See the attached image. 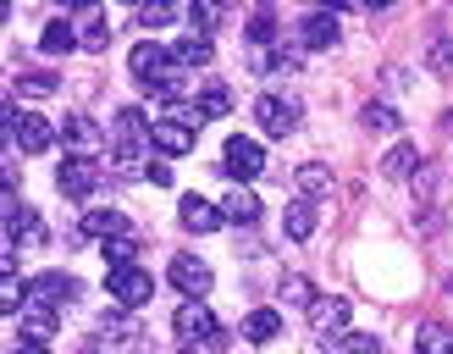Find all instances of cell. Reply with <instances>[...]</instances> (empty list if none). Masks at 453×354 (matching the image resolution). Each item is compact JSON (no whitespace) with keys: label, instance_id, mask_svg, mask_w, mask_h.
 <instances>
[{"label":"cell","instance_id":"obj_39","mask_svg":"<svg viewBox=\"0 0 453 354\" xmlns=\"http://www.w3.org/2000/svg\"><path fill=\"white\" fill-rule=\"evenodd\" d=\"M365 6H376V12H388V6H393V0H365Z\"/></svg>","mask_w":453,"mask_h":354},{"label":"cell","instance_id":"obj_17","mask_svg":"<svg viewBox=\"0 0 453 354\" xmlns=\"http://www.w3.org/2000/svg\"><path fill=\"white\" fill-rule=\"evenodd\" d=\"M39 50H44V56H66V50H83V39H78L73 22H50V28H44V39H39Z\"/></svg>","mask_w":453,"mask_h":354},{"label":"cell","instance_id":"obj_34","mask_svg":"<svg viewBox=\"0 0 453 354\" xmlns=\"http://www.w3.org/2000/svg\"><path fill=\"white\" fill-rule=\"evenodd\" d=\"M337 349H343V354H376V338H365V332H343Z\"/></svg>","mask_w":453,"mask_h":354},{"label":"cell","instance_id":"obj_33","mask_svg":"<svg viewBox=\"0 0 453 354\" xmlns=\"http://www.w3.org/2000/svg\"><path fill=\"white\" fill-rule=\"evenodd\" d=\"M199 105H205V117H226V111H233V88H226V83H205Z\"/></svg>","mask_w":453,"mask_h":354},{"label":"cell","instance_id":"obj_10","mask_svg":"<svg viewBox=\"0 0 453 354\" xmlns=\"http://www.w3.org/2000/svg\"><path fill=\"white\" fill-rule=\"evenodd\" d=\"M177 221H183L188 233H216L221 221H226V211H221V205H211V199H199V194H188L183 205H177Z\"/></svg>","mask_w":453,"mask_h":354},{"label":"cell","instance_id":"obj_36","mask_svg":"<svg viewBox=\"0 0 453 354\" xmlns=\"http://www.w3.org/2000/svg\"><path fill=\"white\" fill-rule=\"evenodd\" d=\"M432 66H437V73H453V44H448V39L432 44Z\"/></svg>","mask_w":453,"mask_h":354},{"label":"cell","instance_id":"obj_1","mask_svg":"<svg viewBox=\"0 0 453 354\" xmlns=\"http://www.w3.org/2000/svg\"><path fill=\"white\" fill-rule=\"evenodd\" d=\"M105 294L111 299H117L122 310H139V304H150L155 299V277L144 272V266H111V272H105Z\"/></svg>","mask_w":453,"mask_h":354},{"label":"cell","instance_id":"obj_19","mask_svg":"<svg viewBox=\"0 0 453 354\" xmlns=\"http://www.w3.org/2000/svg\"><path fill=\"white\" fill-rule=\"evenodd\" d=\"M315 299H321V294H315V282H310L304 272H288V277H282V304H288V310H310Z\"/></svg>","mask_w":453,"mask_h":354},{"label":"cell","instance_id":"obj_15","mask_svg":"<svg viewBox=\"0 0 453 354\" xmlns=\"http://www.w3.org/2000/svg\"><path fill=\"white\" fill-rule=\"evenodd\" d=\"M310 327L315 332H343L349 327V299H315L310 304Z\"/></svg>","mask_w":453,"mask_h":354},{"label":"cell","instance_id":"obj_41","mask_svg":"<svg viewBox=\"0 0 453 354\" xmlns=\"http://www.w3.org/2000/svg\"><path fill=\"white\" fill-rule=\"evenodd\" d=\"M61 6H78V0H61Z\"/></svg>","mask_w":453,"mask_h":354},{"label":"cell","instance_id":"obj_3","mask_svg":"<svg viewBox=\"0 0 453 354\" xmlns=\"http://www.w3.org/2000/svg\"><path fill=\"white\" fill-rule=\"evenodd\" d=\"M100 189V161H88V155L78 150L73 161H61V172H56V194H66V199H88Z\"/></svg>","mask_w":453,"mask_h":354},{"label":"cell","instance_id":"obj_7","mask_svg":"<svg viewBox=\"0 0 453 354\" xmlns=\"http://www.w3.org/2000/svg\"><path fill=\"white\" fill-rule=\"evenodd\" d=\"M221 161H226V172H233V177H260L265 150H260L255 139H243V133H233V139H226V150H221Z\"/></svg>","mask_w":453,"mask_h":354},{"label":"cell","instance_id":"obj_8","mask_svg":"<svg viewBox=\"0 0 453 354\" xmlns=\"http://www.w3.org/2000/svg\"><path fill=\"white\" fill-rule=\"evenodd\" d=\"M172 327H177V338H183V343H194V349H199V343H205L211 332H216V316H211V310L199 304V299H188V304L172 316Z\"/></svg>","mask_w":453,"mask_h":354},{"label":"cell","instance_id":"obj_23","mask_svg":"<svg viewBox=\"0 0 453 354\" xmlns=\"http://www.w3.org/2000/svg\"><path fill=\"white\" fill-rule=\"evenodd\" d=\"M410 172H420V150L415 144H393L388 161H381V177H393V183H398V177H410Z\"/></svg>","mask_w":453,"mask_h":354},{"label":"cell","instance_id":"obj_11","mask_svg":"<svg viewBox=\"0 0 453 354\" xmlns=\"http://www.w3.org/2000/svg\"><path fill=\"white\" fill-rule=\"evenodd\" d=\"M73 294H78V282H73V277H61V272H44V277L28 282V304H50V310H61Z\"/></svg>","mask_w":453,"mask_h":354},{"label":"cell","instance_id":"obj_16","mask_svg":"<svg viewBox=\"0 0 453 354\" xmlns=\"http://www.w3.org/2000/svg\"><path fill=\"white\" fill-rule=\"evenodd\" d=\"M282 332V310H249L243 316V338L249 343H271Z\"/></svg>","mask_w":453,"mask_h":354},{"label":"cell","instance_id":"obj_6","mask_svg":"<svg viewBox=\"0 0 453 354\" xmlns=\"http://www.w3.org/2000/svg\"><path fill=\"white\" fill-rule=\"evenodd\" d=\"M194 139H199V133H194L188 122H177V117H161V122L150 127V144L161 150L166 161H177V155H194Z\"/></svg>","mask_w":453,"mask_h":354},{"label":"cell","instance_id":"obj_38","mask_svg":"<svg viewBox=\"0 0 453 354\" xmlns=\"http://www.w3.org/2000/svg\"><path fill=\"white\" fill-rule=\"evenodd\" d=\"M332 12H354V6H365V0H326Z\"/></svg>","mask_w":453,"mask_h":354},{"label":"cell","instance_id":"obj_2","mask_svg":"<svg viewBox=\"0 0 453 354\" xmlns=\"http://www.w3.org/2000/svg\"><path fill=\"white\" fill-rule=\"evenodd\" d=\"M127 66H133V78H139V83L150 88V83H161V78H172V66H183V61H177V50H166V44H155V39H144V44H133V56H127Z\"/></svg>","mask_w":453,"mask_h":354},{"label":"cell","instance_id":"obj_5","mask_svg":"<svg viewBox=\"0 0 453 354\" xmlns=\"http://www.w3.org/2000/svg\"><path fill=\"white\" fill-rule=\"evenodd\" d=\"M211 282H216V272L199 255H177L172 260V288L177 294H188V299H205L211 294Z\"/></svg>","mask_w":453,"mask_h":354},{"label":"cell","instance_id":"obj_22","mask_svg":"<svg viewBox=\"0 0 453 354\" xmlns=\"http://www.w3.org/2000/svg\"><path fill=\"white\" fill-rule=\"evenodd\" d=\"M100 243H105V266H127V260H139V233H133V227L111 233V238H100Z\"/></svg>","mask_w":453,"mask_h":354},{"label":"cell","instance_id":"obj_35","mask_svg":"<svg viewBox=\"0 0 453 354\" xmlns=\"http://www.w3.org/2000/svg\"><path fill=\"white\" fill-rule=\"evenodd\" d=\"M271 34H277V22H271V12H260L255 22H249V39H255V44H265Z\"/></svg>","mask_w":453,"mask_h":354},{"label":"cell","instance_id":"obj_13","mask_svg":"<svg viewBox=\"0 0 453 354\" xmlns=\"http://www.w3.org/2000/svg\"><path fill=\"white\" fill-rule=\"evenodd\" d=\"M12 139H17L22 150H28V155H44V150L56 144V127L44 122V117H17V127H12Z\"/></svg>","mask_w":453,"mask_h":354},{"label":"cell","instance_id":"obj_14","mask_svg":"<svg viewBox=\"0 0 453 354\" xmlns=\"http://www.w3.org/2000/svg\"><path fill=\"white\" fill-rule=\"evenodd\" d=\"M221 211H226V221H238V227H243V221L260 216V194L243 189V183H233V189H226V199H221Z\"/></svg>","mask_w":453,"mask_h":354},{"label":"cell","instance_id":"obj_40","mask_svg":"<svg viewBox=\"0 0 453 354\" xmlns=\"http://www.w3.org/2000/svg\"><path fill=\"white\" fill-rule=\"evenodd\" d=\"M127 6H144V0H127Z\"/></svg>","mask_w":453,"mask_h":354},{"label":"cell","instance_id":"obj_31","mask_svg":"<svg viewBox=\"0 0 453 354\" xmlns=\"http://www.w3.org/2000/svg\"><path fill=\"white\" fill-rule=\"evenodd\" d=\"M359 122L376 127V133H398V111L381 105V100H365V111H359Z\"/></svg>","mask_w":453,"mask_h":354},{"label":"cell","instance_id":"obj_9","mask_svg":"<svg viewBox=\"0 0 453 354\" xmlns=\"http://www.w3.org/2000/svg\"><path fill=\"white\" fill-rule=\"evenodd\" d=\"M73 28H78V39H83V50H105V44H111L105 12L95 6V0H78V12H73Z\"/></svg>","mask_w":453,"mask_h":354},{"label":"cell","instance_id":"obj_12","mask_svg":"<svg viewBox=\"0 0 453 354\" xmlns=\"http://www.w3.org/2000/svg\"><path fill=\"white\" fill-rule=\"evenodd\" d=\"M299 39L310 44V50H332V44L343 39V28H337V17H332V12H310V17L299 22Z\"/></svg>","mask_w":453,"mask_h":354},{"label":"cell","instance_id":"obj_18","mask_svg":"<svg viewBox=\"0 0 453 354\" xmlns=\"http://www.w3.org/2000/svg\"><path fill=\"white\" fill-rule=\"evenodd\" d=\"M282 227H288V238H299V243L315 233V205H310V194H304V199H293V205L282 211Z\"/></svg>","mask_w":453,"mask_h":354},{"label":"cell","instance_id":"obj_29","mask_svg":"<svg viewBox=\"0 0 453 354\" xmlns=\"http://www.w3.org/2000/svg\"><path fill=\"white\" fill-rule=\"evenodd\" d=\"M415 349H426V354H453V332L437 327V321H426V327L415 332Z\"/></svg>","mask_w":453,"mask_h":354},{"label":"cell","instance_id":"obj_25","mask_svg":"<svg viewBox=\"0 0 453 354\" xmlns=\"http://www.w3.org/2000/svg\"><path fill=\"white\" fill-rule=\"evenodd\" d=\"M6 221H12V227H6L12 238H22V243H44V221H39V211L22 205V211H12Z\"/></svg>","mask_w":453,"mask_h":354},{"label":"cell","instance_id":"obj_28","mask_svg":"<svg viewBox=\"0 0 453 354\" xmlns=\"http://www.w3.org/2000/svg\"><path fill=\"white\" fill-rule=\"evenodd\" d=\"M17 95H28V100H44V95H56L61 88V78H50V73H17Z\"/></svg>","mask_w":453,"mask_h":354},{"label":"cell","instance_id":"obj_4","mask_svg":"<svg viewBox=\"0 0 453 354\" xmlns=\"http://www.w3.org/2000/svg\"><path fill=\"white\" fill-rule=\"evenodd\" d=\"M255 117H260V127L271 133V139H288V133L299 127V105H293L288 95H260L255 100Z\"/></svg>","mask_w":453,"mask_h":354},{"label":"cell","instance_id":"obj_20","mask_svg":"<svg viewBox=\"0 0 453 354\" xmlns=\"http://www.w3.org/2000/svg\"><path fill=\"white\" fill-rule=\"evenodd\" d=\"M150 127H155V122H144V111H139V105L117 111V144H144V139H150Z\"/></svg>","mask_w":453,"mask_h":354},{"label":"cell","instance_id":"obj_30","mask_svg":"<svg viewBox=\"0 0 453 354\" xmlns=\"http://www.w3.org/2000/svg\"><path fill=\"white\" fill-rule=\"evenodd\" d=\"M221 17H226V0H194V6H188V22H194L199 34H211Z\"/></svg>","mask_w":453,"mask_h":354},{"label":"cell","instance_id":"obj_21","mask_svg":"<svg viewBox=\"0 0 453 354\" xmlns=\"http://www.w3.org/2000/svg\"><path fill=\"white\" fill-rule=\"evenodd\" d=\"M122 227H127L122 211H88L83 227H78V238H111V233H122Z\"/></svg>","mask_w":453,"mask_h":354},{"label":"cell","instance_id":"obj_26","mask_svg":"<svg viewBox=\"0 0 453 354\" xmlns=\"http://www.w3.org/2000/svg\"><path fill=\"white\" fill-rule=\"evenodd\" d=\"M211 56H216V50H211V34H199V28L177 44V61H183V66H211Z\"/></svg>","mask_w":453,"mask_h":354},{"label":"cell","instance_id":"obj_24","mask_svg":"<svg viewBox=\"0 0 453 354\" xmlns=\"http://www.w3.org/2000/svg\"><path fill=\"white\" fill-rule=\"evenodd\" d=\"M293 183H299V194H310V199H321V194L332 189V172H326L321 161H304L299 172H293Z\"/></svg>","mask_w":453,"mask_h":354},{"label":"cell","instance_id":"obj_32","mask_svg":"<svg viewBox=\"0 0 453 354\" xmlns=\"http://www.w3.org/2000/svg\"><path fill=\"white\" fill-rule=\"evenodd\" d=\"M177 12H183L177 0H144V6H139V22H144V28H166Z\"/></svg>","mask_w":453,"mask_h":354},{"label":"cell","instance_id":"obj_27","mask_svg":"<svg viewBox=\"0 0 453 354\" xmlns=\"http://www.w3.org/2000/svg\"><path fill=\"white\" fill-rule=\"evenodd\" d=\"M61 133H66V144H73V150H83V155L100 144V127L88 122V117H66V127H61Z\"/></svg>","mask_w":453,"mask_h":354},{"label":"cell","instance_id":"obj_37","mask_svg":"<svg viewBox=\"0 0 453 354\" xmlns=\"http://www.w3.org/2000/svg\"><path fill=\"white\" fill-rule=\"evenodd\" d=\"M144 177H150L155 189H166V183H172V166H166V161H150V172H144Z\"/></svg>","mask_w":453,"mask_h":354}]
</instances>
